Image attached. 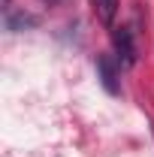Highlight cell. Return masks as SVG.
Returning <instances> with one entry per match:
<instances>
[{"label": "cell", "instance_id": "obj_4", "mask_svg": "<svg viewBox=\"0 0 154 157\" xmlns=\"http://www.w3.org/2000/svg\"><path fill=\"white\" fill-rule=\"evenodd\" d=\"M37 18L33 15H24V12H6V30H24V27H33Z\"/></svg>", "mask_w": 154, "mask_h": 157}, {"label": "cell", "instance_id": "obj_2", "mask_svg": "<svg viewBox=\"0 0 154 157\" xmlns=\"http://www.w3.org/2000/svg\"><path fill=\"white\" fill-rule=\"evenodd\" d=\"M112 45H115V58L121 67H133L139 52H136V39L130 27H115L112 30Z\"/></svg>", "mask_w": 154, "mask_h": 157}, {"label": "cell", "instance_id": "obj_1", "mask_svg": "<svg viewBox=\"0 0 154 157\" xmlns=\"http://www.w3.org/2000/svg\"><path fill=\"white\" fill-rule=\"evenodd\" d=\"M94 67H97V78L106 88V94L118 97L121 94V63H118V58H112V55H97Z\"/></svg>", "mask_w": 154, "mask_h": 157}, {"label": "cell", "instance_id": "obj_3", "mask_svg": "<svg viewBox=\"0 0 154 157\" xmlns=\"http://www.w3.org/2000/svg\"><path fill=\"white\" fill-rule=\"evenodd\" d=\"M91 6H94V15H97V21L100 24H112L115 21V15H118V0H91Z\"/></svg>", "mask_w": 154, "mask_h": 157}, {"label": "cell", "instance_id": "obj_5", "mask_svg": "<svg viewBox=\"0 0 154 157\" xmlns=\"http://www.w3.org/2000/svg\"><path fill=\"white\" fill-rule=\"evenodd\" d=\"M42 3H48V6H55V3H60V0H42Z\"/></svg>", "mask_w": 154, "mask_h": 157}]
</instances>
